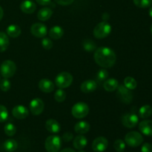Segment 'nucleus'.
<instances>
[{
	"label": "nucleus",
	"mask_w": 152,
	"mask_h": 152,
	"mask_svg": "<svg viewBox=\"0 0 152 152\" xmlns=\"http://www.w3.org/2000/svg\"><path fill=\"white\" fill-rule=\"evenodd\" d=\"M94 57L96 63L104 68L113 67L117 60L115 52L108 47H99L96 49Z\"/></svg>",
	"instance_id": "1"
},
{
	"label": "nucleus",
	"mask_w": 152,
	"mask_h": 152,
	"mask_svg": "<svg viewBox=\"0 0 152 152\" xmlns=\"http://www.w3.org/2000/svg\"><path fill=\"white\" fill-rule=\"evenodd\" d=\"M61 146L62 140L57 135L49 136L45 142V148L48 152H59Z\"/></svg>",
	"instance_id": "2"
},
{
	"label": "nucleus",
	"mask_w": 152,
	"mask_h": 152,
	"mask_svg": "<svg viewBox=\"0 0 152 152\" xmlns=\"http://www.w3.org/2000/svg\"><path fill=\"white\" fill-rule=\"evenodd\" d=\"M111 32V26L107 21H103L96 25L94 29V36L96 39H103L108 37Z\"/></svg>",
	"instance_id": "3"
},
{
	"label": "nucleus",
	"mask_w": 152,
	"mask_h": 152,
	"mask_svg": "<svg viewBox=\"0 0 152 152\" xmlns=\"http://www.w3.org/2000/svg\"><path fill=\"white\" fill-rule=\"evenodd\" d=\"M16 71V65L12 60H5L0 66V73L4 78L8 79L13 77Z\"/></svg>",
	"instance_id": "4"
},
{
	"label": "nucleus",
	"mask_w": 152,
	"mask_h": 152,
	"mask_svg": "<svg viewBox=\"0 0 152 152\" xmlns=\"http://www.w3.org/2000/svg\"><path fill=\"white\" fill-rule=\"evenodd\" d=\"M72 115L77 119H83L89 113V107L85 102H77L74 104L71 109Z\"/></svg>",
	"instance_id": "5"
},
{
	"label": "nucleus",
	"mask_w": 152,
	"mask_h": 152,
	"mask_svg": "<svg viewBox=\"0 0 152 152\" xmlns=\"http://www.w3.org/2000/svg\"><path fill=\"white\" fill-rule=\"evenodd\" d=\"M73 82V77L70 73L62 72L56 76L55 83L59 88H67L71 85Z\"/></svg>",
	"instance_id": "6"
},
{
	"label": "nucleus",
	"mask_w": 152,
	"mask_h": 152,
	"mask_svg": "<svg viewBox=\"0 0 152 152\" xmlns=\"http://www.w3.org/2000/svg\"><path fill=\"white\" fill-rule=\"evenodd\" d=\"M125 142L129 146L135 148L140 146L142 143L143 137L139 132H129L125 137Z\"/></svg>",
	"instance_id": "7"
},
{
	"label": "nucleus",
	"mask_w": 152,
	"mask_h": 152,
	"mask_svg": "<svg viewBox=\"0 0 152 152\" xmlns=\"http://www.w3.org/2000/svg\"><path fill=\"white\" fill-rule=\"evenodd\" d=\"M117 96L121 102L126 104H129L132 102L133 99V94L131 90L125 87L123 85H120L117 88Z\"/></svg>",
	"instance_id": "8"
},
{
	"label": "nucleus",
	"mask_w": 152,
	"mask_h": 152,
	"mask_svg": "<svg viewBox=\"0 0 152 152\" xmlns=\"http://www.w3.org/2000/svg\"><path fill=\"white\" fill-rule=\"evenodd\" d=\"M121 121L125 127L132 129L137 125L138 122H139V118L134 113H128L122 117Z\"/></svg>",
	"instance_id": "9"
},
{
	"label": "nucleus",
	"mask_w": 152,
	"mask_h": 152,
	"mask_svg": "<svg viewBox=\"0 0 152 152\" xmlns=\"http://www.w3.org/2000/svg\"><path fill=\"white\" fill-rule=\"evenodd\" d=\"M31 32L33 36L37 38H43L47 34V26L43 23L37 22L32 25L31 28Z\"/></svg>",
	"instance_id": "10"
},
{
	"label": "nucleus",
	"mask_w": 152,
	"mask_h": 152,
	"mask_svg": "<svg viewBox=\"0 0 152 152\" xmlns=\"http://www.w3.org/2000/svg\"><path fill=\"white\" fill-rule=\"evenodd\" d=\"M44 108V102L39 98H35L30 102V111L35 116L39 115L40 114H42Z\"/></svg>",
	"instance_id": "11"
},
{
	"label": "nucleus",
	"mask_w": 152,
	"mask_h": 152,
	"mask_svg": "<svg viewBox=\"0 0 152 152\" xmlns=\"http://www.w3.org/2000/svg\"><path fill=\"white\" fill-rule=\"evenodd\" d=\"M108 140L104 137H99L93 141L92 149L96 152H103L108 148Z\"/></svg>",
	"instance_id": "12"
},
{
	"label": "nucleus",
	"mask_w": 152,
	"mask_h": 152,
	"mask_svg": "<svg viewBox=\"0 0 152 152\" xmlns=\"http://www.w3.org/2000/svg\"><path fill=\"white\" fill-rule=\"evenodd\" d=\"M12 114L15 118L18 119V120H24V119L27 118L28 116L29 115V111L25 106L19 105L13 108Z\"/></svg>",
	"instance_id": "13"
},
{
	"label": "nucleus",
	"mask_w": 152,
	"mask_h": 152,
	"mask_svg": "<svg viewBox=\"0 0 152 152\" xmlns=\"http://www.w3.org/2000/svg\"><path fill=\"white\" fill-rule=\"evenodd\" d=\"M97 88V83L91 80H86L83 82L80 86V89L85 94H89L94 91Z\"/></svg>",
	"instance_id": "14"
},
{
	"label": "nucleus",
	"mask_w": 152,
	"mask_h": 152,
	"mask_svg": "<svg viewBox=\"0 0 152 152\" xmlns=\"http://www.w3.org/2000/svg\"><path fill=\"white\" fill-rule=\"evenodd\" d=\"M39 88L44 93H50L54 90V84L48 79H42L39 83Z\"/></svg>",
	"instance_id": "15"
},
{
	"label": "nucleus",
	"mask_w": 152,
	"mask_h": 152,
	"mask_svg": "<svg viewBox=\"0 0 152 152\" xmlns=\"http://www.w3.org/2000/svg\"><path fill=\"white\" fill-rule=\"evenodd\" d=\"M37 5L31 0H25L20 4V9L23 13L31 14L36 10Z\"/></svg>",
	"instance_id": "16"
},
{
	"label": "nucleus",
	"mask_w": 152,
	"mask_h": 152,
	"mask_svg": "<svg viewBox=\"0 0 152 152\" xmlns=\"http://www.w3.org/2000/svg\"><path fill=\"white\" fill-rule=\"evenodd\" d=\"M139 129L143 134L152 136V120H145L140 123Z\"/></svg>",
	"instance_id": "17"
},
{
	"label": "nucleus",
	"mask_w": 152,
	"mask_h": 152,
	"mask_svg": "<svg viewBox=\"0 0 152 152\" xmlns=\"http://www.w3.org/2000/svg\"><path fill=\"white\" fill-rule=\"evenodd\" d=\"M45 128L49 132L56 134L60 132L61 126L56 120L53 119H49L45 123Z\"/></svg>",
	"instance_id": "18"
},
{
	"label": "nucleus",
	"mask_w": 152,
	"mask_h": 152,
	"mask_svg": "<svg viewBox=\"0 0 152 152\" xmlns=\"http://www.w3.org/2000/svg\"><path fill=\"white\" fill-rule=\"evenodd\" d=\"M88 140L87 138L83 135L80 134L76 137L73 141V145L74 147L77 150H82L87 145Z\"/></svg>",
	"instance_id": "19"
},
{
	"label": "nucleus",
	"mask_w": 152,
	"mask_h": 152,
	"mask_svg": "<svg viewBox=\"0 0 152 152\" xmlns=\"http://www.w3.org/2000/svg\"><path fill=\"white\" fill-rule=\"evenodd\" d=\"M89 130H90V125L88 122H78L74 126V131L76 132V133L79 134H84L88 133Z\"/></svg>",
	"instance_id": "20"
},
{
	"label": "nucleus",
	"mask_w": 152,
	"mask_h": 152,
	"mask_svg": "<svg viewBox=\"0 0 152 152\" xmlns=\"http://www.w3.org/2000/svg\"><path fill=\"white\" fill-rule=\"evenodd\" d=\"M118 86V81L114 78L108 79L103 83V88L107 91H114L117 90Z\"/></svg>",
	"instance_id": "21"
},
{
	"label": "nucleus",
	"mask_w": 152,
	"mask_h": 152,
	"mask_svg": "<svg viewBox=\"0 0 152 152\" xmlns=\"http://www.w3.org/2000/svg\"><path fill=\"white\" fill-rule=\"evenodd\" d=\"M53 14V10L49 7H43L39 10L37 17L41 21H46L50 19Z\"/></svg>",
	"instance_id": "22"
},
{
	"label": "nucleus",
	"mask_w": 152,
	"mask_h": 152,
	"mask_svg": "<svg viewBox=\"0 0 152 152\" xmlns=\"http://www.w3.org/2000/svg\"><path fill=\"white\" fill-rule=\"evenodd\" d=\"M64 34V31L60 26H54L49 31V36L51 39L54 40L59 39L62 38V37Z\"/></svg>",
	"instance_id": "23"
},
{
	"label": "nucleus",
	"mask_w": 152,
	"mask_h": 152,
	"mask_svg": "<svg viewBox=\"0 0 152 152\" xmlns=\"http://www.w3.org/2000/svg\"><path fill=\"white\" fill-rule=\"evenodd\" d=\"M21 33H22V30L20 27L16 25H9L7 28V34L12 38H16L20 36Z\"/></svg>",
	"instance_id": "24"
},
{
	"label": "nucleus",
	"mask_w": 152,
	"mask_h": 152,
	"mask_svg": "<svg viewBox=\"0 0 152 152\" xmlns=\"http://www.w3.org/2000/svg\"><path fill=\"white\" fill-rule=\"evenodd\" d=\"M9 38L4 32H0V52L5 51L9 46Z\"/></svg>",
	"instance_id": "25"
},
{
	"label": "nucleus",
	"mask_w": 152,
	"mask_h": 152,
	"mask_svg": "<svg viewBox=\"0 0 152 152\" xmlns=\"http://www.w3.org/2000/svg\"><path fill=\"white\" fill-rule=\"evenodd\" d=\"M18 148V143L15 140L8 139L4 142V148L7 152H13Z\"/></svg>",
	"instance_id": "26"
},
{
	"label": "nucleus",
	"mask_w": 152,
	"mask_h": 152,
	"mask_svg": "<svg viewBox=\"0 0 152 152\" xmlns=\"http://www.w3.org/2000/svg\"><path fill=\"white\" fill-rule=\"evenodd\" d=\"M152 114V107L149 105H145L139 110V115L141 118L146 119L151 117Z\"/></svg>",
	"instance_id": "27"
},
{
	"label": "nucleus",
	"mask_w": 152,
	"mask_h": 152,
	"mask_svg": "<svg viewBox=\"0 0 152 152\" xmlns=\"http://www.w3.org/2000/svg\"><path fill=\"white\" fill-rule=\"evenodd\" d=\"M83 45L85 50L88 52H92L96 48V43L91 39H85L83 42Z\"/></svg>",
	"instance_id": "28"
},
{
	"label": "nucleus",
	"mask_w": 152,
	"mask_h": 152,
	"mask_svg": "<svg viewBox=\"0 0 152 152\" xmlns=\"http://www.w3.org/2000/svg\"><path fill=\"white\" fill-rule=\"evenodd\" d=\"M124 86L129 90H134L137 88V83L135 79H134L133 77H127L124 80Z\"/></svg>",
	"instance_id": "29"
},
{
	"label": "nucleus",
	"mask_w": 152,
	"mask_h": 152,
	"mask_svg": "<svg viewBox=\"0 0 152 152\" xmlns=\"http://www.w3.org/2000/svg\"><path fill=\"white\" fill-rule=\"evenodd\" d=\"M108 77V72L105 68H102L97 72L96 76V82L99 83H104Z\"/></svg>",
	"instance_id": "30"
},
{
	"label": "nucleus",
	"mask_w": 152,
	"mask_h": 152,
	"mask_svg": "<svg viewBox=\"0 0 152 152\" xmlns=\"http://www.w3.org/2000/svg\"><path fill=\"white\" fill-rule=\"evenodd\" d=\"M4 133L9 137H12L15 135L16 133V127L13 124V123H8L4 126Z\"/></svg>",
	"instance_id": "31"
},
{
	"label": "nucleus",
	"mask_w": 152,
	"mask_h": 152,
	"mask_svg": "<svg viewBox=\"0 0 152 152\" xmlns=\"http://www.w3.org/2000/svg\"><path fill=\"white\" fill-rule=\"evenodd\" d=\"M135 5L141 8H146L152 4V0H133Z\"/></svg>",
	"instance_id": "32"
},
{
	"label": "nucleus",
	"mask_w": 152,
	"mask_h": 152,
	"mask_svg": "<svg viewBox=\"0 0 152 152\" xmlns=\"http://www.w3.org/2000/svg\"><path fill=\"white\" fill-rule=\"evenodd\" d=\"M54 98L55 100L58 102H64L66 98V93L62 90V88L58 89L57 91H56L54 94Z\"/></svg>",
	"instance_id": "33"
},
{
	"label": "nucleus",
	"mask_w": 152,
	"mask_h": 152,
	"mask_svg": "<svg viewBox=\"0 0 152 152\" xmlns=\"http://www.w3.org/2000/svg\"><path fill=\"white\" fill-rule=\"evenodd\" d=\"M114 148L116 150V151L123 152L125 151V148H126V143H125V142L123 140L118 139L117 140H115V142H114Z\"/></svg>",
	"instance_id": "34"
},
{
	"label": "nucleus",
	"mask_w": 152,
	"mask_h": 152,
	"mask_svg": "<svg viewBox=\"0 0 152 152\" xmlns=\"http://www.w3.org/2000/svg\"><path fill=\"white\" fill-rule=\"evenodd\" d=\"M8 111L5 106L0 105V123H4L7 120Z\"/></svg>",
	"instance_id": "35"
},
{
	"label": "nucleus",
	"mask_w": 152,
	"mask_h": 152,
	"mask_svg": "<svg viewBox=\"0 0 152 152\" xmlns=\"http://www.w3.org/2000/svg\"><path fill=\"white\" fill-rule=\"evenodd\" d=\"M10 87H11V84L7 79L4 78L1 81H0V89L2 91H7L10 90Z\"/></svg>",
	"instance_id": "36"
},
{
	"label": "nucleus",
	"mask_w": 152,
	"mask_h": 152,
	"mask_svg": "<svg viewBox=\"0 0 152 152\" xmlns=\"http://www.w3.org/2000/svg\"><path fill=\"white\" fill-rule=\"evenodd\" d=\"M41 43L42 47L45 49H46V50H50V49H51L53 48V45L52 40L50 38H47V37L46 38H43Z\"/></svg>",
	"instance_id": "37"
},
{
	"label": "nucleus",
	"mask_w": 152,
	"mask_h": 152,
	"mask_svg": "<svg viewBox=\"0 0 152 152\" xmlns=\"http://www.w3.org/2000/svg\"><path fill=\"white\" fill-rule=\"evenodd\" d=\"M73 138H74V135H73V134L71 133V132H66V133L64 134L63 136H62V140H63L65 142H70V141L72 140Z\"/></svg>",
	"instance_id": "38"
},
{
	"label": "nucleus",
	"mask_w": 152,
	"mask_h": 152,
	"mask_svg": "<svg viewBox=\"0 0 152 152\" xmlns=\"http://www.w3.org/2000/svg\"><path fill=\"white\" fill-rule=\"evenodd\" d=\"M55 1H56L57 4H60V5L67 6L72 4L74 1V0H55Z\"/></svg>",
	"instance_id": "39"
},
{
	"label": "nucleus",
	"mask_w": 152,
	"mask_h": 152,
	"mask_svg": "<svg viewBox=\"0 0 152 152\" xmlns=\"http://www.w3.org/2000/svg\"><path fill=\"white\" fill-rule=\"evenodd\" d=\"M142 152H152V145L150 143H144L141 148Z\"/></svg>",
	"instance_id": "40"
},
{
	"label": "nucleus",
	"mask_w": 152,
	"mask_h": 152,
	"mask_svg": "<svg viewBox=\"0 0 152 152\" xmlns=\"http://www.w3.org/2000/svg\"><path fill=\"white\" fill-rule=\"evenodd\" d=\"M38 4H41V5H47V4H50V0H36Z\"/></svg>",
	"instance_id": "41"
},
{
	"label": "nucleus",
	"mask_w": 152,
	"mask_h": 152,
	"mask_svg": "<svg viewBox=\"0 0 152 152\" xmlns=\"http://www.w3.org/2000/svg\"><path fill=\"white\" fill-rule=\"evenodd\" d=\"M60 152H76L74 150H73L72 148H65V149L62 150Z\"/></svg>",
	"instance_id": "42"
},
{
	"label": "nucleus",
	"mask_w": 152,
	"mask_h": 152,
	"mask_svg": "<svg viewBox=\"0 0 152 152\" xmlns=\"http://www.w3.org/2000/svg\"><path fill=\"white\" fill-rule=\"evenodd\" d=\"M3 15H4V11H3L2 7H1V6H0V21H1V19H2Z\"/></svg>",
	"instance_id": "43"
},
{
	"label": "nucleus",
	"mask_w": 152,
	"mask_h": 152,
	"mask_svg": "<svg viewBox=\"0 0 152 152\" xmlns=\"http://www.w3.org/2000/svg\"><path fill=\"white\" fill-rule=\"evenodd\" d=\"M148 13H149V16H151V17L152 18V7H150L149 11H148Z\"/></svg>",
	"instance_id": "44"
},
{
	"label": "nucleus",
	"mask_w": 152,
	"mask_h": 152,
	"mask_svg": "<svg viewBox=\"0 0 152 152\" xmlns=\"http://www.w3.org/2000/svg\"><path fill=\"white\" fill-rule=\"evenodd\" d=\"M78 152H86V151H83V150L82 149V150H80V151H79Z\"/></svg>",
	"instance_id": "45"
},
{
	"label": "nucleus",
	"mask_w": 152,
	"mask_h": 152,
	"mask_svg": "<svg viewBox=\"0 0 152 152\" xmlns=\"http://www.w3.org/2000/svg\"><path fill=\"white\" fill-rule=\"evenodd\" d=\"M151 34H152V25H151Z\"/></svg>",
	"instance_id": "46"
}]
</instances>
